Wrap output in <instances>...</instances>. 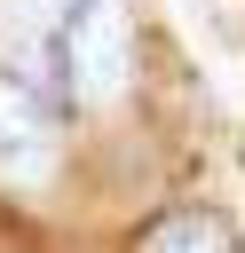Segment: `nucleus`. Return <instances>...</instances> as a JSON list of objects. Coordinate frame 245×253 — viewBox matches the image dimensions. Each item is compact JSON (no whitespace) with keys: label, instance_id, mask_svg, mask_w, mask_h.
Instances as JSON below:
<instances>
[{"label":"nucleus","instance_id":"f257e3e1","mask_svg":"<svg viewBox=\"0 0 245 253\" xmlns=\"http://www.w3.org/2000/svg\"><path fill=\"white\" fill-rule=\"evenodd\" d=\"M63 55H71V87L79 95H119L126 87V55H134L126 0H71Z\"/></svg>","mask_w":245,"mask_h":253},{"label":"nucleus","instance_id":"f03ea898","mask_svg":"<svg viewBox=\"0 0 245 253\" xmlns=\"http://www.w3.org/2000/svg\"><path fill=\"white\" fill-rule=\"evenodd\" d=\"M0 174L47 182L55 174V103L32 71H0Z\"/></svg>","mask_w":245,"mask_h":253},{"label":"nucleus","instance_id":"7ed1b4c3","mask_svg":"<svg viewBox=\"0 0 245 253\" xmlns=\"http://www.w3.org/2000/svg\"><path fill=\"white\" fill-rule=\"evenodd\" d=\"M134 253H229V221L221 213H166L142 229Z\"/></svg>","mask_w":245,"mask_h":253}]
</instances>
